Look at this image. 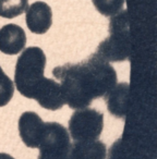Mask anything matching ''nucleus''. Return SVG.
<instances>
[{
  "label": "nucleus",
  "instance_id": "1a4fd4ad",
  "mask_svg": "<svg viewBox=\"0 0 157 159\" xmlns=\"http://www.w3.org/2000/svg\"><path fill=\"white\" fill-rule=\"evenodd\" d=\"M26 45L24 30L16 24H7L0 29V51L6 55H18Z\"/></svg>",
  "mask_w": 157,
  "mask_h": 159
},
{
  "label": "nucleus",
  "instance_id": "f8f14e48",
  "mask_svg": "<svg viewBox=\"0 0 157 159\" xmlns=\"http://www.w3.org/2000/svg\"><path fill=\"white\" fill-rule=\"evenodd\" d=\"M29 0H0V16L13 19L26 12Z\"/></svg>",
  "mask_w": 157,
  "mask_h": 159
},
{
  "label": "nucleus",
  "instance_id": "f257e3e1",
  "mask_svg": "<svg viewBox=\"0 0 157 159\" xmlns=\"http://www.w3.org/2000/svg\"><path fill=\"white\" fill-rule=\"evenodd\" d=\"M64 102L72 109H84L94 99L106 97L117 84V73L111 64L96 53L76 64L56 66Z\"/></svg>",
  "mask_w": 157,
  "mask_h": 159
},
{
  "label": "nucleus",
  "instance_id": "9d476101",
  "mask_svg": "<svg viewBox=\"0 0 157 159\" xmlns=\"http://www.w3.org/2000/svg\"><path fill=\"white\" fill-rule=\"evenodd\" d=\"M72 159H106L107 148L103 142L77 141L71 146Z\"/></svg>",
  "mask_w": 157,
  "mask_h": 159
},
{
  "label": "nucleus",
  "instance_id": "f03ea898",
  "mask_svg": "<svg viewBox=\"0 0 157 159\" xmlns=\"http://www.w3.org/2000/svg\"><path fill=\"white\" fill-rule=\"evenodd\" d=\"M46 56L39 47H29L19 57L16 64L14 83L19 93L34 99L38 84L44 77Z\"/></svg>",
  "mask_w": 157,
  "mask_h": 159
},
{
  "label": "nucleus",
  "instance_id": "7ed1b4c3",
  "mask_svg": "<svg viewBox=\"0 0 157 159\" xmlns=\"http://www.w3.org/2000/svg\"><path fill=\"white\" fill-rule=\"evenodd\" d=\"M96 55L106 61H123L130 53L129 23L127 11L113 16L109 24V36L98 46Z\"/></svg>",
  "mask_w": 157,
  "mask_h": 159
},
{
  "label": "nucleus",
  "instance_id": "423d86ee",
  "mask_svg": "<svg viewBox=\"0 0 157 159\" xmlns=\"http://www.w3.org/2000/svg\"><path fill=\"white\" fill-rule=\"evenodd\" d=\"M44 132L42 118L33 111L22 113L19 119V133L23 143L31 148H38Z\"/></svg>",
  "mask_w": 157,
  "mask_h": 159
},
{
  "label": "nucleus",
  "instance_id": "ddd939ff",
  "mask_svg": "<svg viewBox=\"0 0 157 159\" xmlns=\"http://www.w3.org/2000/svg\"><path fill=\"white\" fill-rule=\"evenodd\" d=\"M94 7L105 16H113L122 11L126 0H92Z\"/></svg>",
  "mask_w": 157,
  "mask_h": 159
},
{
  "label": "nucleus",
  "instance_id": "39448f33",
  "mask_svg": "<svg viewBox=\"0 0 157 159\" xmlns=\"http://www.w3.org/2000/svg\"><path fill=\"white\" fill-rule=\"evenodd\" d=\"M104 128V116L96 109H77L69 121V132L75 142L96 141Z\"/></svg>",
  "mask_w": 157,
  "mask_h": 159
},
{
  "label": "nucleus",
  "instance_id": "0eeeda50",
  "mask_svg": "<svg viewBox=\"0 0 157 159\" xmlns=\"http://www.w3.org/2000/svg\"><path fill=\"white\" fill-rule=\"evenodd\" d=\"M34 99L37 100L43 108L48 110H58L66 104L59 83L45 76L38 84Z\"/></svg>",
  "mask_w": 157,
  "mask_h": 159
},
{
  "label": "nucleus",
  "instance_id": "4468645a",
  "mask_svg": "<svg viewBox=\"0 0 157 159\" xmlns=\"http://www.w3.org/2000/svg\"><path fill=\"white\" fill-rule=\"evenodd\" d=\"M14 94V84L12 80L3 72L0 66V107L9 104Z\"/></svg>",
  "mask_w": 157,
  "mask_h": 159
},
{
  "label": "nucleus",
  "instance_id": "9b49d317",
  "mask_svg": "<svg viewBox=\"0 0 157 159\" xmlns=\"http://www.w3.org/2000/svg\"><path fill=\"white\" fill-rule=\"evenodd\" d=\"M128 94L129 84L128 83H120L116 85L111 92L106 96L107 107L109 112L117 118H124L128 108Z\"/></svg>",
  "mask_w": 157,
  "mask_h": 159
},
{
  "label": "nucleus",
  "instance_id": "20e7f679",
  "mask_svg": "<svg viewBox=\"0 0 157 159\" xmlns=\"http://www.w3.org/2000/svg\"><path fill=\"white\" fill-rule=\"evenodd\" d=\"M70 134L57 122H45L38 159H72Z\"/></svg>",
  "mask_w": 157,
  "mask_h": 159
},
{
  "label": "nucleus",
  "instance_id": "6e6552de",
  "mask_svg": "<svg viewBox=\"0 0 157 159\" xmlns=\"http://www.w3.org/2000/svg\"><path fill=\"white\" fill-rule=\"evenodd\" d=\"M25 22L32 33L45 34L53 24L51 8L43 1H36L26 10Z\"/></svg>",
  "mask_w": 157,
  "mask_h": 159
},
{
  "label": "nucleus",
  "instance_id": "2eb2a0df",
  "mask_svg": "<svg viewBox=\"0 0 157 159\" xmlns=\"http://www.w3.org/2000/svg\"><path fill=\"white\" fill-rule=\"evenodd\" d=\"M0 159H14V158L9 154H6V152H0Z\"/></svg>",
  "mask_w": 157,
  "mask_h": 159
}]
</instances>
